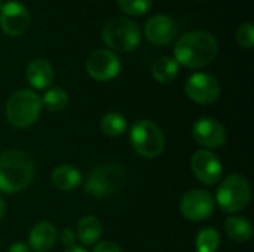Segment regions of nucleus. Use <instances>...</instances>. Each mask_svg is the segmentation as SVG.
<instances>
[{
    "instance_id": "26",
    "label": "nucleus",
    "mask_w": 254,
    "mask_h": 252,
    "mask_svg": "<svg viewBox=\"0 0 254 252\" xmlns=\"http://www.w3.org/2000/svg\"><path fill=\"white\" fill-rule=\"evenodd\" d=\"M94 252H122V250H121L119 245H116L115 242L104 241V242H100V244L94 248Z\"/></svg>"
},
{
    "instance_id": "23",
    "label": "nucleus",
    "mask_w": 254,
    "mask_h": 252,
    "mask_svg": "<svg viewBox=\"0 0 254 252\" xmlns=\"http://www.w3.org/2000/svg\"><path fill=\"white\" fill-rule=\"evenodd\" d=\"M67 104H68V95L61 88L49 89L42 100V105H45L49 111H61L67 107Z\"/></svg>"
},
{
    "instance_id": "17",
    "label": "nucleus",
    "mask_w": 254,
    "mask_h": 252,
    "mask_svg": "<svg viewBox=\"0 0 254 252\" xmlns=\"http://www.w3.org/2000/svg\"><path fill=\"white\" fill-rule=\"evenodd\" d=\"M52 184L61 192H70L82 183V174L71 165H60L52 171Z\"/></svg>"
},
{
    "instance_id": "11",
    "label": "nucleus",
    "mask_w": 254,
    "mask_h": 252,
    "mask_svg": "<svg viewBox=\"0 0 254 252\" xmlns=\"http://www.w3.org/2000/svg\"><path fill=\"white\" fill-rule=\"evenodd\" d=\"M190 168L195 177L207 186L216 184L222 177V162L208 150H198L193 153L190 159Z\"/></svg>"
},
{
    "instance_id": "19",
    "label": "nucleus",
    "mask_w": 254,
    "mask_h": 252,
    "mask_svg": "<svg viewBox=\"0 0 254 252\" xmlns=\"http://www.w3.org/2000/svg\"><path fill=\"white\" fill-rule=\"evenodd\" d=\"M152 74L159 83H171L179 74V62L171 56H162L153 62Z\"/></svg>"
},
{
    "instance_id": "28",
    "label": "nucleus",
    "mask_w": 254,
    "mask_h": 252,
    "mask_svg": "<svg viewBox=\"0 0 254 252\" xmlns=\"http://www.w3.org/2000/svg\"><path fill=\"white\" fill-rule=\"evenodd\" d=\"M30 251H31V250L28 248V245L18 242V244H13V245L9 248V251L7 252H30Z\"/></svg>"
},
{
    "instance_id": "21",
    "label": "nucleus",
    "mask_w": 254,
    "mask_h": 252,
    "mask_svg": "<svg viewBox=\"0 0 254 252\" xmlns=\"http://www.w3.org/2000/svg\"><path fill=\"white\" fill-rule=\"evenodd\" d=\"M100 129L107 137H119L127 129V120L119 113H107L100 122Z\"/></svg>"
},
{
    "instance_id": "5",
    "label": "nucleus",
    "mask_w": 254,
    "mask_h": 252,
    "mask_svg": "<svg viewBox=\"0 0 254 252\" xmlns=\"http://www.w3.org/2000/svg\"><path fill=\"white\" fill-rule=\"evenodd\" d=\"M129 141L135 153L143 157L153 159L164 151L165 138L161 128L152 120H138L129 132Z\"/></svg>"
},
{
    "instance_id": "31",
    "label": "nucleus",
    "mask_w": 254,
    "mask_h": 252,
    "mask_svg": "<svg viewBox=\"0 0 254 252\" xmlns=\"http://www.w3.org/2000/svg\"><path fill=\"white\" fill-rule=\"evenodd\" d=\"M1 6H3V4H1V0H0V9H1Z\"/></svg>"
},
{
    "instance_id": "22",
    "label": "nucleus",
    "mask_w": 254,
    "mask_h": 252,
    "mask_svg": "<svg viewBox=\"0 0 254 252\" xmlns=\"http://www.w3.org/2000/svg\"><path fill=\"white\" fill-rule=\"evenodd\" d=\"M220 245V236L214 229H204L198 233L195 241L196 252H216Z\"/></svg>"
},
{
    "instance_id": "2",
    "label": "nucleus",
    "mask_w": 254,
    "mask_h": 252,
    "mask_svg": "<svg viewBox=\"0 0 254 252\" xmlns=\"http://www.w3.org/2000/svg\"><path fill=\"white\" fill-rule=\"evenodd\" d=\"M34 177L31 157L21 150H9L0 154V190L16 193L24 190Z\"/></svg>"
},
{
    "instance_id": "13",
    "label": "nucleus",
    "mask_w": 254,
    "mask_h": 252,
    "mask_svg": "<svg viewBox=\"0 0 254 252\" xmlns=\"http://www.w3.org/2000/svg\"><path fill=\"white\" fill-rule=\"evenodd\" d=\"M193 138L204 147H222L226 143V129L213 117H202L193 125Z\"/></svg>"
},
{
    "instance_id": "16",
    "label": "nucleus",
    "mask_w": 254,
    "mask_h": 252,
    "mask_svg": "<svg viewBox=\"0 0 254 252\" xmlns=\"http://www.w3.org/2000/svg\"><path fill=\"white\" fill-rule=\"evenodd\" d=\"M27 80L36 89L48 88L54 80V68L46 59H34L27 67Z\"/></svg>"
},
{
    "instance_id": "25",
    "label": "nucleus",
    "mask_w": 254,
    "mask_h": 252,
    "mask_svg": "<svg viewBox=\"0 0 254 252\" xmlns=\"http://www.w3.org/2000/svg\"><path fill=\"white\" fill-rule=\"evenodd\" d=\"M237 42L241 48L252 49L254 45V28L252 22H246L237 30Z\"/></svg>"
},
{
    "instance_id": "18",
    "label": "nucleus",
    "mask_w": 254,
    "mask_h": 252,
    "mask_svg": "<svg viewBox=\"0 0 254 252\" xmlns=\"http://www.w3.org/2000/svg\"><path fill=\"white\" fill-rule=\"evenodd\" d=\"M76 232H77V238L82 244L92 245L100 239L103 227H101V223L98 218H95L92 215H86L77 223Z\"/></svg>"
},
{
    "instance_id": "32",
    "label": "nucleus",
    "mask_w": 254,
    "mask_h": 252,
    "mask_svg": "<svg viewBox=\"0 0 254 252\" xmlns=\"http://www.w3.org/2000/svg\"><path fill=\"white\" fill-rule=\"evenodd\" d=\"M199 1H202V0H199Z\"/></svg>"
},
{
    "instance_id": "15",
    "label": "nucleus",
    "mask_w": 254,
    "mask_h": 252,
    "mask_svg": "<svg viewBox=\"0 0 254 252\" xmlns=\"http://www.w3.org/2000/svg\"><path fill=\"white\" fill-rule=\"evenodd\" d=\"M57 241V230L55 227L48 221L37 223L30 235H28V244L30 250L34 252H48Z\"/></svg>"
},
{
    "instance_id": "14",
    "label": "nucleus",
    "mask_w": 254,
    "mask_h": 252,
    "mask_svg": "<svg viewBox=\"0 0 254 252\" xmlns=\"http://www.w3.org/2000/svg\"><path fill=\"white\" fill-rule=\"evenodd\" d=\"M144 34L150 43L165 46L174 40L177 34V24L167 15H155L144 24Z\"/></svg>"
},
{
    "instance_id": "1",
    "label": "nucleus",
    "mask_w": 254,
    "mask_h": 252,
    "mask_svg": "<svg viewBox=\"0 0 254 252\" xmlns=\"http://www.w3.org/2000/svg\"><path fill=\"white\" fill-rule=\"evenodd\" d=\"M219 52V43L211 33L196 30L183 34L174 46V59L179 65L199 68L210 64Z\"/></svg>"
},
{
    "instance_id": "4",
    "label": "nucleus",
    "mask_w": 254,
    "mask_h": 252,
    "mask_svg": "<svg viewBox=\"0 0 254 252\" xmlns=\"http://www.w3.org/2000/svg\"><path fill=\"white\" fill-rule=\"evenodd\" d=\"M103 40L104 43L118 50V52H129L140 45L141 33L138 25L128 18H113L106 22L103 27Z\"/></svg>"
},
{
    "instance_id": "27",
    "label": "nucleus",
    "mask_w": 254,
    "mask_h": 252,
    "mask_svg": "<svg viewBox=\"0 0 254 252\" xmlns=\"http://www.w3.org/2000/svg\"><path fill=\"white\" fill-rule=\"evenodd\" d=\"M61 242H63V245H65L67 248L74 247V242H76L74 233H73L70 229H64V230L61 232Z\"/></svg>"
},
{
    "instance_id": "9",
    "label": "nucleus",
    "mask_w": 254,
    "mask_h": 252,
    "mask_svg": "<svg viewBox=\"0 0 254 252\" xmlns=\"http://www.w3.org/2000/svg\"><path fill=\"white\" fill-rule=\"evenodd\" d=\"M214 211L213 196L201 189L188 192L180 201V212L190 221H202L211 217Z\"/></svg>"
},
{
    "instance_id": "24",
    "label": "nucleus",
    "mask_w": 254,
    "mask_h": 252,
    "mask_svg": "<svg viewBox=\"0 0 254 252\" xmlns=\"http://www.w3.org/2000/svg\"><path fill=\"white\" fill-rule=\"evenodd\" d=\"M118 3L119 9L129 16L144 15L152 6V0H118Z\"/></svg>"
},
{
    "instance_id": "7",
    "label": "nucleus",
    "mask_w": 254,
    "mask_h": 252,
    "mask_svg": "<svg viewBox=\"0 0 254 252\" xmlns=\"http://www.w3.org/2000/svg\"><path fill=\"white\" fill-rule=\"evenodd\" d=\"M124 181V171L119 165L107 163L97 166L85 183V192L95 198H106L119 190Z\"/></svg>"
},
{
    "instance_id": "12",
    "label": "nucleus",
    "mask_w": 254,
    "mask_h": 252,
    "mask_svg": "<svg viewBox=\"0 0 254 252\" xmlns=\"http://www.w3.org/2000/svg\"><path fill=\"white\" fill-rule=\"evenodd\" d=\"M30 25V13L22 3L9 1L0 9V27L7 36H21Z\"/></svg>"
},
{
    "instance_id": "20",
    "label": "nucleus",
    "mask_w": 254,
    "mask_h": 252,
    "mask_svg": "<svg viewBox=\"0 0 254 252\" xmlns=\"http://www.w3.org/2000/svg\"><path fill=\"white\" fill-rule=\"evenodd\" d=\"M225 230L232 241L240 244L249 242L253 235L250 221L243 217H229L225 223Z\"/></svg>"
},
{
    "instance_id": "3",
    "label": "nucleus",
    "mask_w": 254,
    "mask_h": 252,
    "mask_svg": "<svg viewBox=\"0 0 254 252\" xmlns=\"http://www.w3.org/2000/svg\"><path fill=\"white\" fill-rule=\"evenodd\" d=\"M42 110L40 97L28 89H21L12 94L6 104V116L12 126L27 128L33 125Z\"/></svg>"
},
{
    "instance_id": "30",
    "label": "nucleus",
    "mask_w": 254,
    "mask_h": 252,
    "mask_svg": "<svg viewBox=\"0 0 254 252\" xmlns=\"http://www.w3.org/2000/svg\"><path fill=\"white\" fill-rule=\"evenodd\" d=\"M4 211H6V206H4V202H3V199H1V196H0V220H1L3 215H4Z\"/></svg>"
},
{
    "instance_id": "6",
    "label": "nucleus",
    "mask_w": 254,
    "mask_h": 252,
    "mask_svg": "<svg viewBox=\"0 0 254 252\" xmlns=\"http://www.w3.org/2000/svg\"><path fill=\"white\" fill-rule=\"evenodd\" d=\"M252 198V187L246 177L243 175H229L222 181L217 190V203L219 206L229 214L244 209Z\"/></svg>"
},
{
    "instance_id": "29",
    "label": "nucleus",
    "mask_w": 254,
    "mask_h": 252,
    "mask_svg": "<svg viewBox=\"0 0 254 252\" xmlns=\"http://www.w3.org/2000/svg\"><path fill=\"white\" fill-rule=\"evenodd\" d=\"M64 252H88V251H85L82 247H71V248H67V251H64Z\"/></svg>"
},
{
    "instance_id": "10",
    "label": "nucleus",
    "mask_w": 254,
    "mask_h": 252,
    "mask_svg": "<svg viewBox=\"0 0 254 252\" xmlns=\"http://www.w3.org/2000/svg\"><path fill=\"white\" fill-rule=\"evenodd\" d=\"M119 56L109 49H98L92 52L86 61L88 74L98 82H107L115 79L119 74Z\"/></svg>"
},
{
    "instance_id": "8",
    "label": "nucleus",
    "mask_w": 254,
    "mask_h": 252,
    "mask_svg": "<svg viewBox=\"0 0 254 252\" xmlns=\"http://www.w3.org/2000/svg\"><path fill=\"white\" fill-rule=\"evenodd\" d=\"M186 95L198 104H211L220 97V83L207 73H195L185 83Z\"/></svg>"
}]
</instances>
